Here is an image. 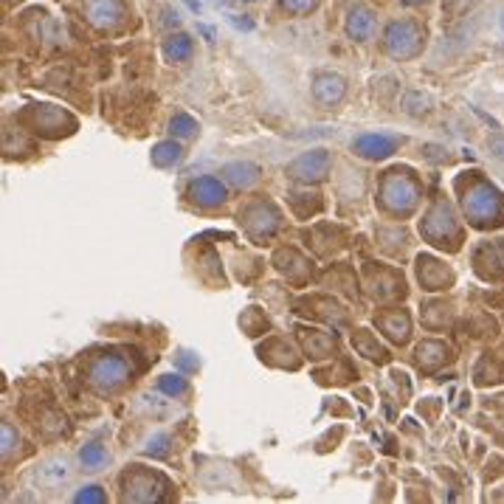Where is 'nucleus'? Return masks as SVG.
Here are the masks:
<instances>
[{"label": "nucleus", "mask_w": 504, "mask_h": 504, "mask_svg": "<svg viewBox=\"0 0 504 504\" xmlns=\"http://www.w3.org/2000/svg\"><path fill=\"white\" fill-rule=\"evenodd\" d=\"M372 29H375V17H372V12H369V9L358 6V9H352V12H349V20H346V34H349L352 40H367V37L372 34Z\"/></svg>", "instance_id": "9"}, {"label": "nucleus", "mask_w": 504, "mask_h": 504, "mask_svg": "<svg viewBox=\"0 0 504 504\" xmlns=\"http://www.w3.org/2000/svg\"><path fill=\"white\" fill-rule=\"evenodd\" d=\"M169 127H172V132H175V135H181V138H189V135L197 130V124H194L189 116H183V113H178V116L172 119V124H169Z\"/></svg>", "instance_id": "17"}, {"label": "nucleus", "mask_w": 504, "mask_h": 504, "mask_svg": "<svg viewBox=\"0 0 504 504\" xmlns=\"http://www.w3.org/2000/svg\"><path fill=\"white\" fill-rule=\"evenodd\" d=\"M99 487H88V493H79L77 501H102V493H96Z\"/></svg>", "instance_id": "22"}, {"label": "nucleus", "mask_w": 504, "mask_h": 504, "mask_svg": "<svg viewBox=\"0 0 504 504\" xmlns=\"http://www.w3.org/2000/svg\"><path fill=\"white\" fill-rule=\"evenodd\" d=\"M167 445H169V437L158 434V437H153V440L147 443V448H144V454H155V457H164V454H167Z\"/></svg>", "instance_id": "19"}, {"label": "nucleus", "mask_w": 504, "mask_h": 504, "mask_svg": "<svg viewBox=\"0 0 504 504\" xmlns=\"http://www.w3.org/2000/svg\"><path fill=\"white\" fill-rule=\"evenodd\" d=\"M127 375V364L116 355H105L91 367V381L99 389H116Z\"/></svg>", "instance_id": "2"}, {"label": "nucleus", "mask_w": 504, "mask_h": 504, "mask_svg": "<svg viewBox=\"0 0 504 504\" xmlns=\"http://www.w3.org/2000/svg\"><path fill=\"white\" fill-rule=\"evenodd\" d=\"M189 194H192V200H197L200 206H217V203L226 200L223 183L214 181V178H200V181H194L192 189H189Z\"/></svg>", "instance_id": "6"}, {"label": "nucleus", "mask_w": 504, "mask_h": 504, "mask_svg": "<svg viewBox=\"0 0 504 504\" xmlns=\"http://www.w3.org/2000/svg\"><path fill=\"white\" fill-rule=\"evenodd\" d=\"M164 392H169V395H181L183 389H186V383H183V378H178V375H167V378H161V383H158Z\"/></svg>", "instance_id": "18"}, {"label": "nucleus", "mask_w": 504, "mask_h": 504, "mask_svg": "<svg viewBox=\"0 0 504 504\" xmlns=\"http://www.w3.org/2000/svg\"><path fill=\"white\" fill-rule=\"evenodd\" d=\"M355 153H361L364 158H386L389 153H395L397 147V138H389V135H361L355 138Z\"/></svg>", "instance_id": "5"}, {"label": "nucleus", "mask_w": 504, "mask_h": 504, "mask_svg": "<svg viewBox=\"0 0 504 504\" xmlns=\"http://www.w3.org/2000/svg\"><path fill=\"white\" fill-rule=\"evenodd\" d=\"M383 200L389 208L395 211H408L414 203H417V186L411 178L400 175V172H392V178L383 183Z\"/></svg>", "instance_id": "1"}, {"label": "nucleus", "mask_w": 504, "mask_h": 504, "mask_svg": "<svg viewBox=\"0 0 504 504\" xmlns=\"http://www.w3.org/2000/svg\"><path fill=\"white\" fill-rule=\"evenodd\" d=\"M105 459H107V454H105V448H102V445H88V448L82 451V465H85L88 471L102 468V465H105Z\"/></svg>", "instance_id": "16"}, {"label": "nucleus", "mask_w": 504, "mask_h": 504, "mask_svg": "<svg viewBox=\"0 0 504 504\" xmlns=\"http://www.w3.org/2000/svg\"><path fill=\"white\" fill-rule=\"evenodd\" d=\"M68 462L65 459H48L43 462L37 471H34V482L40 487H59L65 479H68Z\"/></svg>", "instance_id": "8"}, {"label": "nucleus", "mask_w": 504, "mask_h": 504, "mask_svg": "<svg viewBox=\"0 0 504 504\" xmlns=\"http://www.w3.org/2000/svg\"><path fill=\"white\" fill-rule=\"evenodd\" d=\"M313 96L324 105H333L344 96V79L341 77H333V74H321L313 85Z\"/></svg>", "instance_id": "10"}, {"label": "nucleus", "mask_w": 504, "mask_h": 504, "mask_svg": "<svg viewBox=\"0 0 504 504\" xmlns=\"http://www.w3.org/2000/svg\"><path fill=\"white\" fill-rule=\"evenodd\" d=\"M493 192L490 189H476V192H471V197L465 200V208L471 211V214H487L490 211V206H493Z\"/></svg>", "instance_id": "12"}, {"label": "nucleus", "mask_w": 504, "mask_h": 504, "mask_svg": "<svg viewBox=\"0 0 504 504\" xmlns=\"http://www.w3.org/2000/svg\"><path fill=\"white\" fill-rule=\"evenodd\" d=\"M181 158V147L175 141H164V144H158V147L153 150V161L158 164V167H167V164H175Z\"/></svg>", "instance_id": "13"}, {"label": "nucleus", "mask_w": 504, "mask_h": 504, "mask_svg": "<svg viewBox=\"0 0 504 504\" xmlns=\"http://www.w3.org/2000/svg\"><path fill=\"white\" fill-rule=\"evenodd\" d=\"M164 51H167V56L175 59V62H178V59H186V56L192 54V40H189L186 34H178V37H172V40L167 43Z\"/></svg>", "instance_id": "14"}, {"label": "nucleus", "mask_w": 504, "mask_h": 504, "mask_svg": "<svg viewBox=\"0 0 504 504\" xmlns=\"http://www.w3.org/2000/svg\"><path fill=\"white\" fill-rule=\"evenodd\" d=\"M327 169H330V155L324 150H316V153L296 158L291 167H287V175L299 178V181H321L327 175Z\"/></svg>", "instance_id": "3"}, {"label": "nucleus", "mask_w": 504, "mask_h": 504, "mask_svg": "<svg viewBox=\"0 0 504 504\" xmlns=\"http://www.w3.org/2000/svg\"><path fill=\"white\" fill-rule=\"evenodd\" d=\"M88 17L93 26L99 29H107L113 26L119 17H121V6H119V0H88Z\"/></svg>", "instance_id": "7"}, {"label": "nucleus", "mask_w": 504, "mask_h": 504, "mask_svg": "<svg viewBox=\"0 0 504 504\" xmlns=\"http://www.w3.org/2000/svg\"><path fill=\"white\" fill-rule=\"evenodd\" d=\"M12 443H15V431H12V425H3V457H9Z\"/></svg>", "instance_id": "21"}, {"label": "nucleus", "mask_w": 504, "mask_h": 504, "mask_svg": "<svg viewBox=\"0 0 504 504\" xmlns=\"http://www.w3.org/2000/svg\"><path fill=\"white\" fill-rule=\"evenodd\" d=\"M231 23H234V26H240V29H245V31H251V29H254V26H251V20H240L237 15H231Z\"/></svg>", "instance_id": "24"}, {"label": "nucleus", "mask_w": 504, "mask_h": 504, "mask_svg": "<svg viewBox=\"0 0 504 504\" xmlns=\"http://www.w3.org/2000/svg\"><path fill=\"white\" fill-rule=\"evenodd\" d=\"M223 175L234 183V186H251L257 178H259V169L254 164H229L223 169Z\"/></svg>", "instance_id": "11"}, {"label": "nucleus", "mask_w": 504, "mask_h": 504, "mask_svg": "<svg viewBox=\"0 0 504 504\" xmlns=\"http://www.w3.org/2000/svg\"><path fill=\"white\" fill-rule=\"evenodd\" d=\"M282 3L291 12H310V9H316L319 0H282Z\"/></svg>", "instance_id": "20"}, {"label": "nucleus", "mask_w": 504, "mask_h": 504, "mask_svg": "<svg viewBox=\"0 0 504 504\" xmlns=\"http://www.w3.org/2000/svg\"><path fill=\"white\" fill-rule=\"evenodd\" d=\"M417 29L411 23H395L389 31H386V45L395 56H411L417 51Z\"/></svg>", "instance_id": "4"}, {"label": "nucleus", "mask_w": 504, "mask_h": 504, "mask_svg": "<svg viewBox=\"0 0 504 504\" xmlns=\"http://www.w3.org/2000/svg\"><path fill=\"white\" fill-rule=\"evenodd\" d=\"M490 153H496L498 158H504V138H501V135H496V138L490 141Z\"/></svg>", "instance_id": "23"}, {"label": "nucleus", "mask_w": 504, "mask_h": 504, "mask_svg": "<svg viewBox=\"0 0 504 504\" xmlns=\"http://www.w3.org/2000/svg\"><path fill=\"white\" fill-rule=\"evenodd\" d=\"M381 327H383L392 338H397V341H403V338H406V333H408V321H406L403 316H389V319H381Z\"/></svg>", "instance_id": "15"}]
</instances>
